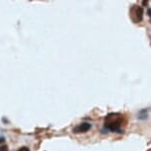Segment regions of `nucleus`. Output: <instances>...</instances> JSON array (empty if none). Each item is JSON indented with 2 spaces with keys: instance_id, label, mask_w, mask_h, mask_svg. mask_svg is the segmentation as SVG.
<instances>
[{
  "instance_id": "nucleus-1",
  "label": "nucleus",
  "mask_w": 151,
  "mask_h": 151,
  "mask_svg": "<svg viewBox=\"0 0 151 151\" xmlns=\"http://www.w3.org/2000/svg\"><path fill=\"white\" fill-rule=\"evenodd\" d=\"M122 124V116L119 114H109L105 119V127L112 132H119Z\"/></svg>"
},
{
  "instance_id": "nucleus-2",
  "label": "nucleus",
  "mask_w": 151,
  "mask_h": 151,
  "mask_svg": "<svg viewBox=\"0 0 151 151\" xmlns=\"http://www.w3.org/2000/svg\"><path fill=\"white\" fill-rule=\"evenodd\" d=\"M143 15L144 11L140 5H132L129 10V16L133 23H140L143 20Z\"/></svg>"
},
{
  "instance_id": "nucleus-3",
  "label": "nucleus",
  "mask_w": 151,
  "mask_h": 151,
  "mask_svg": "<svg viewBox=\"0 0 151 151\" xmlns=\"http://www.w3.org/2000/svg\"><path fill=\"white\" fill-rule=\"evenodd\" d=\"M91 127H92V125H91L89 122H82V124H79L78 125H76L75 127H73L72 132L76 133V134H78V133H85V132H87Z\"/></svg>"
},
{
  "instance_id": "nucleus-4",
  "label": "nucleus",
  "mask_w": 151,
  "mask_h": 151,
  "mask_svg": "<svg viewBox=\"0 0 151 151\" xmlns=\"http://www.w3.org/2000/svg\"><path fill=\"white\" fill-rule=\"evenodd\" d=\"M17 151H30V149L27 146H23L21 148H19V149L17 150Z\"/></svg>"
},
{
  "instance_id": "nucleus-5",
  "label": "nucleus",
  "mask_w": 151,
  "mask_h": 151,
  "mask_svg": "<svg viewBox=\"0 0 151 151\" xmlns=\"http://www.w3.org/2000/svg\"><path fill=\"white\" fill-rule=\"evenodd\" d=\"M0 151H8L7 145H2V146H0Z\"/></svg>"
},
{
  "instance_id": "nucleus-6",
  "label": "nucleus",
  "mask_w": 151,
  "mask_h": 151,
  "mask_svg": "<svg viewBox=\"0 0 151 151\" xmlns=\"http://www.w3.org/2000/svg\"><path fill=\"white\" fill-rule=\"evenodd\" d=\"M0 142H4V137H0Z\"/></svg>"
}]
</instances>
